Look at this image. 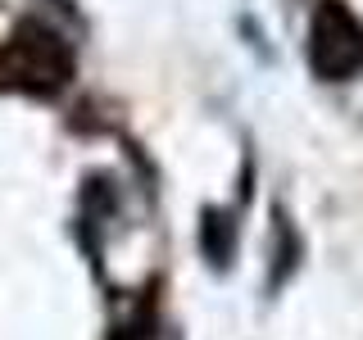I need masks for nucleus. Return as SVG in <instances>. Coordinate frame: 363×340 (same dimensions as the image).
Returning a JSON list of instances; mask_svg holds the SVG:
<instances>
[{
  "label": "nucleus",
  "mask_w": 363,
  "mask_h": 340,
  "mask_svg": "<svg viewBox=\"0 0 363 340\" xmlns=\"http://www.w3.org/2000/svg\"><path fill=\"white\" fill-rule=\"evenodd\" d=\"M0 73H5L9 82L28 86V91H55V86H64L68 73H73V55H68L60 32L41 28V23H23L5 45Z\"/></svg>",
  "instance_id": "1"
},
{
  "label": "nucleus",
  "mask_w": 363,
  "mask_h": 340,
  "mask_svg": "<svg viewBox=\"0 0 363 340\" xmlns=\"http://www.w3.org/2000/svg\"><path fill=\"white\" fill-rule=\"evenodd\" d=\"M309 60L313 73L327 82H345L363 64V23L340 0H323L309 28Z\"/></svg>",
  "instance_id": "2"
},
{
  "label": "nucleus",
  "mask_w": 363,
  "mask_h": 340,
  "mask_svg": "<svg viewBox=\"0 0 363 340\" xmlns=\"http://www.w3.org/2000/svg\"><path fill=\"white\" fill-rule=\"evenodd\" d=\"M232 245H236V222L227 213H209L204 218V254L213 264H227L232 259Z\"/></svg>",
  "instance_id": "3"
},
{
  "label": "nucleus",
  "mask_w": 363,
  "mask_h": 340,
  "mask_svg": "<svg viewBox=\"0 0 363 340\" xmlns=\"http://www.w3.org/2000/svg\"><path fill=\"white\" fill-rule=\"evenodd\" d=\"M113 340H136V336H132V332H118V336H113Z\"/></svg>",
  "instance_id": "4"
}]
</instances>
